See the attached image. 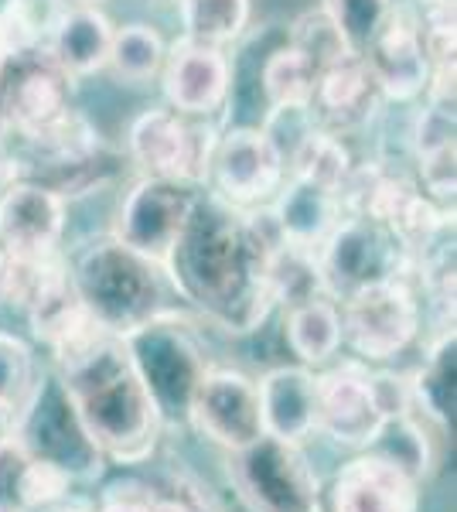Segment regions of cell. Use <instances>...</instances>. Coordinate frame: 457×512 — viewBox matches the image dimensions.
I'll return each instance as SVG.
<instances>
[{
    "label": "cell",
    "instance_id": "cell-1",
    "mask_svg": "<svg viewBox=\"0 0 457 512\" xmlns=\"http://www.w3.org/2000/svg\"><path fill=\"white\" fill-rule=\"evenodd\" d=\"M277 250L273 222H260L253 209L229 205L215 192H198L161 270L174 291L215 328L249 335L277 308Z\"/></svg>",
    "mask_w": 457,
    "mask_h": 512
},
{
    "label": "cell",
    "instance_id": "cell-2",
    "mask_svg": "<svg viewBox=\"0 0 457 512\" xmlns=\"http://www.w3.org/2000/svg\"><path fill=\"white\" fill-rule=\"evenodd\" d=\"M52 352V373L103 458L116 465H140L151 458L164 420L130 359L123 335L89 321Z\"/></svg>",
    "mask_w": 457,
    "mask_h": 512
},
{
    "label": "cell",
    "instance_id": "cell-3",
    "mask_svg": "<svg viewBox=\"0 0 457 512\" xmlns=\"http://www.w3.org/2000/svg\"><path fill=\"white\" fill-rule=\"evenodd\" d=\"M69 280L89 321L127 335L164 311V270L116 236L93 239L69 263Z\"/></svg>",
    "mask_w": 457,
    "mask_h": 512
},
{
    "label": "cell",
    "instance_id": "cell-4",
    "mask_svg": "<svg viewBox=\"0 0 457 512\" xmlns=\"http://www.w3.org/2000/svg\"><path fill=\"white\" fill-rule=\"evenodd\" d=\"M147 393H151L164 427L188 424V410L198 383L209 373V359L185 315L164 308L134 332L123 335Z\"/></svg>",
    "mask_w": 457,
    "mask_h": 512
},
{
    "label": "cell",
    "instance_id": "cell-5",
    "mask_svg": "<svg viewBox=\"0 0 457 512\" xmlns=\"http://www.w3.org/2000/svg\"><path fill=\"white\" fill-rule=\"evenodd\" d=\"M14 444L38 465L62 472L72 485L96 482L103 472V451L89 441L86 427L79 424L69 396L55 373L35 379L31 393L14 414Z\"/></svg>",
    "mask_w": 457,
    "mask_h": 512
},
{
    "label": "cell",
    "instance_id": "cell-6",
    "mask_svg": "<svg viewBox=\"0 0 457 512\" xmlns=\"http://www.w3.org/2000/svg\"><path fill=\"white\" fill-rule=\"evenodd\" d=\"M406 263L410 260L396 236L382 222L359 216V212H345L342 222L321 243V250L314 253L321 294H328L331 301H345L379 280L403 277Z\"/></svg>",
    "mask_w": 457,
    "mask_h": 512
},
{
    "label": "cell",
    "instance_id": "cell-7",
    "mask_svg": "<svg viewBox=\"0 0 457 512\" xmlns=\"http://www.w3.org/2000/svg\"><path fill=\"white\" fill-rule=\"evenodd\" d=\"M229 475L249 512H318V475L301 444L263 434L249 448L229 451Z\"/></svg>",
    "mask_w": 457,
    "mask_h": 512
},
{
    "label": "cell",
    "instance_id": "cell-8",
    "mask_svg": "<svg viewBox=\"0 0 457 512\" xmlns=\"http://www.w3.org/2000/svg\"><path fill=\"white\" fill-rule=\"evenodd\" d=\"M342 345L362 362L396 359L420 332V301L406 277L362 287L342 301Z\"/></svg>",
    "mask_w": 457,
    "mask_h": 512
},
{
    "label": "cell",
    "instance_id": "cell-9",
    "mask_svg": "<svg viewBox=\"0 0 457 512\" xmlns=\"http://www.w3.org/2000/svg\"><path fill=\"white\" fill-rule=\"evenodd\" d=\"M191 120L195 117H181L171 106H157L130 123V158L144 168V175L185 181L195 188L209 181L219 130Z\"/></svg>",
    "mask_w": 457,
    "mask_h": 512
},
{
    "label": "cell",
    "instance_id": "cell-10",
    "mask_svg": "<svg viewBox=\"0 0 457 512\" xmlns=\"http://www.w3.org/2000/svg\"><path fill=\"white\" fill-rule=\"evenodd\" d=\"M195 198H198L195 185L144 175L123 195L120 209H116L113 236L123 246H130V250H137L140 256L157 263V267H164L174 239H178V233L185 229V222L191 216Z\"/></svg>",
    "mask_w": 457,
    "mask_h": 512
},
{
    "label": "cell",
    "instance_id": "cell-11",
    "mask_svg": "<svg viewBox=\"0 0 457 512\" xmlns=\"http://www.w3.org/2000/svg\"><path fill=\"white\" fill-rule=\"evenodd\" d=\"M287 168L260 127H232L219 134L209 164L212 192L239 209H256L270 202L284 185Z\"/></svg>",
    "mask_w": 457,
    "mask_h": 512
},
{
    "label": "cell",
    "instance_id": "cell-12",
    "mask_svg": "<svg viewBox=\"0 0 457 512\" xmlns=\"http://www.w3.org/2000/svg\"><path fill=\"white\" fill-rule=\"evenodd\" d=\"M188 424L222 451H239L260 441L263 417L256 379L239 369H209L191 400Z\"/></svg>",
    "mask_w": 457,
    "mask_h": 512
},
{
    "label": "cell",
    "instance_id": "cell-13",
    "mask_svg": "<svg viewBox=\"0 0 457 512\" xmlns=\"http://www.w3.org/2000/svg\"><path fill=\"white\" fill-rule=\"evenodd\" d=\"M372 373L355 362L318 376V431L348 451H369L386 424Z\"/></svg>",
    "mask_w": 457,
    "mask_h": 512
},
{
    "label": "cell",
    "instance_id": "cell-14",
    "mask_svg": "<svg viewBox=\"0 0 457 512\" xmlns=\"http://www.w3.org/2000/svg\"><path fill=\"white\" fill-rule=\"evenodd\" d=\"M362 62L369 65V76L376 82L379 96L389 99V103H413V99H420L427 93L430 72H434L427 45H423L420 35V24L400 4L393 7L389 21L382 24V31L365 48Z\"/></svg>",
    "mask_w": 457,
    "mask_h": 512
},
{
    "label": "cell",
    "instance_id": "cell-15",
    "mask_svg": "<svg viewBox=\"0 0 457 512\" xmlns=\"http://www.w3.org/2000/svg\"><path fill=\"white\" fill-rule=\"evenodd\" d=\"M164 99L181 117H212L232 93V62L215 45L181 38L174 41L161 65Z\"/></svg>",
    "mask_w": 457,
    "mask_h": 512
},
{
    "label": "cell",
    "instance_id": "cell-16",
    "mask_svg": "<svg viewBox=\"0 0 457 512\" xmlns=\"http://www.w3.org/2000/svg\"><path fill=\"white\" fill-rule=\"evenodd\" d=\"M65 233V195L38 181H14L0 195V250L7 256H52Z\"/></svg>",
    "mask_w": 457,
    "mask_h": 512
},
{
    "label": "cell",
    "instance_id": "cell-17",
    "mask_svg": "<svg viewBox=\"0 0 457 512\" xmlns=\"http://www.w3.org/2000/svg\"><path fill=\"white\" fill-rule=\"evenodd\" d=\"M420 482L376 451H359L331 482V512H417Z\"/></svg>",
    "mask_w": 457,
    "mask_h": 512
},
{
    "label": "cell",
    "instance_id": "cell-18",
    "mask_svg": "<svg viewBox=\"0 0 457 512\" xmlns=\"http://www.w3.org/2000/svg\"><path fill=\"white\" fill-rule=\"evenodd\" d=\"M342 216V192L301 175H287L270 205V222L277 229L280 246L311 256L321 250V243L342 222Z\"/></svg>",
    "mask_w": 457,
    "mask_h": 512
},
{
    "label": "cell",
    "instance_id": "cell-19",
    "mask_svg": "<svg viewBox=\"0 0 457 512\" xmlns=\"http://www.w3.org/2000/svg\"><path fill=\"white\" fill-rule=\"evenodd\" d=\"M263 434L284 444H304L318 434V376L311 366H277L256 379Z\"/></svg>",
    "mask_w": 457,
    "mask_h": 512
},
{
    "label": "cell",
    "instance_id": "cell-20",
    "mask_svg": "<svg viewBox=\"0 0 457 512\" xmlns=\"http://www.w3.org/2000/svg\"><path fill=\"white\" fill-rule=\"evenodd\" d=\"M72 113V79L58 72L52 62H35L7 86L4 113L0 120L7 123L14 137L38 140L41 134L62 123Z\"/></svg>",
    "mask_w": 457,
    "mask_h": 512
},
{
    "label": "cell",
    "instance_id": "cell-21",
    "mask_svg": "<svg viewBox=\"0 0 457 512\" xmlns=\"http://www.w3.org/2000/svg\"><path fill=\"white\" fill-rule=\"evenodd\" d=\"M379 99L382 96L362 55H345V59L324 65L318 72L311 110L328 134H338V130L359 127V123L369 120L376 113Z\"/></svg>",
    "mask_w": 457,
    "mask_h": 512
},
{
    "label": "cell",
    "instance_id": "cell-22",
    "mask_svg": "<svg viewBox=\"0 0 457 512\" xmlns=\"http://www.w3.org/2000/svg\"><path fill=\"white\" fill-rule=\"evenodd\" d=\"M110 41H113V24L99 7H65L58 14V21L52 24L45 38V52L48 62L58 72H65L72 82L96 76L99 69H106L110 59Z\"/></svg>",
    "mask_w": 457,
    "mask_h": 512
},
{
    "label": "cell",
    "instance_id": "cell-23",
    "mask_svg": "<svg viewBox=\"0 0 457 512\" xmlns=\"http://www.w3.org/2000/svg\"><path fill=\"white\" fill-rule=\"evenodd\" d=\"M284 332L290 352L301 359V366H324L331 355L342 349V311L328 294H311L287 304Z\"/></svg>",
    "mask_w": 457,
    "mask_h": 512
},
{
    "label": "cell",
    "instance_id": "cell-24",
    "mask_svg": "<svg viewBox=\"0 0 457 512\" xmlns=\"http://www.w3.org/2000/svg\"><path fill=\"white\" fill-rule=\"evenodd\" d=\"M24 315H28L35 338H41L48 349H58L65 338H72L82 325H89V315L82 311L79 294L69 280V267H58L48 277V284L24 304Z\"/></svg>",
    "mask_w": 457,
    "mask_h": 512
},
{
    "label": "cell",
    "instance_id": "cell-25",
    "mask_svg": "<svg viewBox=\"0 0 457 512\" xmlns=\"http://www.w3.org/2000/svg\"><path fill=\"white\" fill-rule=\"evenodd\" d=\"M457 338L454 325L444 328V335L430 345L427 362L420 366V373L410 379V400L413 414L423 410V417H430L434 424H451L454 417V376H457Z\"/></svg>",
    "mask_w": 457,
    "mask_h": 512
},
{
    "label": "cell",
    "instance_id": "cell-26",
    "mask_svg": "<svg viewBox=\"0 0 457 512\" xmlns=\"http://www.w3.org/2000/svg\"><path fill=\"white\" fill-rule=\"evenodd\" d=\"M263 96L270 106H311L314 82H318V65H314L301 48L284 41L273 48L260 69Z\"/></svg>",
    "mask_w": 457,
    "mask_h": 512
},
{
    "label": "cell",
    "instance_id": "cell-27",
    "mask_svg": "<svg viewBox=\"0 0 457 512\" xmlns=\"http://www.w3.org/2000/svg\"><path fill=\"white\" fill-rule=\"evenodd\" d=\"M181 7V28L191 41L202 45H232L249 24V0H178Z\"/></svg>",
    "mask_w": 457,
    "mask_h": 512
},
{
    "label": "cell",
    "instance_id": "cell-28",
    "mask_svg": "<svg viewBox=\"0 0 457 512\" xmlns=\"http://www.w3.org/2000/svg\"><path fill=\"white\" fill-rule=\"evenodd\" d=\"M164 55H168V45L157 35V28L137 21V24L113 28L110 59H106V65H110L123 82H151L154 76H161Z\"/></svg>",
    "mask_w": 457,
    "mask_h": 512
},
{
    "label": "cell",
    "instance_id": "cell-29",
    "mask_svg": "<svg viewBox=\"0 0 457 512\" xmlns=\"http://www.w3.org/2000/svg\"><path fill=\"white\" fill-rule=\"evenodd\" d=\"M369 451L382 454L389 458L393 465H400L413 482L430 475L434 468V451H430V437L423 431V424L417 420V414H400V417H389L382 424V431L376 437Z\"/></svg>",
    "mask_w": 457,
    "mask_h": 512
},
{
    "label": "cell",
    "instance_id": "cell-30",
    "mask_svg": "<svg viewBox=\"0 0 457 512\" xmlns=\"http://www.w3.org/2000/svg\"><path fill=\"white\" fill-rule=\"evenodd\" d=\"M321 7H324V14L335 21L348 52L365 55V48L372 45V38L379 35L382 24L393 14L396 0H324Z\"/></svg>",
    "mask_w": 457,
    "mask_h": 512
},
{
    "label": "cell",
    "instance_id": "cell-31",
    "mask_svg": "<svg viewBox=\"0 0 457 512\" xmlns=\"http://www.w3.org/2000/svg\"><path fill=\"white\" fill-rule=\"evenodd\" d=\"M287 41L294 48H301L307 59L318 65V72L324 69V65H331V62H338V59H345V55H352V52H348V45L342 41V35H338L335 21L324 14V7H318V11H307L294 24H290Z\"/></svg>",
    "mask_w": 457,
    "mask_h": 512
},
{
    "label": "cell",
    "instance_id": "cell-32",
    "mask_svg": "<svg viewBox=\"0 0 457 512\" xmlns=\"http://www.w3.org/2000/svg\"><path fill=\"white\" fill-rule=\"evenodd\" d=\"M321 123L314 117L311 106H270L267 117H263L260 130L263 137L273 144V151L280 154L284 168H290V161L297 158V151L307 144V137L318 130Z\"/></svg>",
    "mask_w": 457,
    "mask_h": 512
},
{
    "label": "cell",
    "instance_id": "cell-33",
    "mask_svg": "<svg viewBox=\"0 0 457 512\" xmlns=\"http://www.w3.org/2000/svg\"><path fill=\"white\" fill-rule=\"evenodd\" d=\"M35 355H31V345L24 338L0 332V403L18 414V407L24 403V396L35 386Z\"/></svg>",
    "mask_w": 457,
    "mask_h": 512
},
{
    "label": "cell",
    "instance_id": "cell-34",
    "mask_svg": "<svg viewBox=\"0 0 457 512\" xmlns=\"http://www.w3.org/2000/svg\"><path fill=\"white\" fill-rule=\"evenodd\" d=\"M403 7L420 24L430 65L454 62V0H406Z\"/></svg>",
    "mask_w": 457,
    "mask_h": 512
},
{
    "label": "cell",
    "instance_id": "cell-35",
    "mask_svg": "<svg viewBox=\"0 0 457 512\" xmlns=\"http://www.w3.org/2000/svg\"><path fill=\"white\" fill-rule=\"evenodd\" d=\"M0 512H31V458L18 444H0Z\"/></svg>",
    "mask_w": 457,
    "mask_h": 512
},
{
    "label": "cell",
    "instance_id": "cell-36",
    "mask_svg": "<svg viewBox=\"0 0 457 512\" xmlns=\"http://www.w3.org/2000/svg\"><path fill=\"white\" fill-rule=\"evenodd\" d=\"M151 499H154V489L134 482V478H123V482H113L110 489L103 492V502H99L96 512H147Z\"/></svg>",
    "mask_w": 457,
    "mask_h": 512
},
{
    "label": "cell",
    "instance_id": "cell-37",
    "mask_svg": "<svg viewBox=\"0 0 457 512\" xmlns=\"http://www.w3.org/2000/svg\"><path fill=\"white\" fill-rule=\"evenodd\" d=\"M21 158L18 151H14V140H11V130H7V123L0 120V195L7 192V188L14 185V181H21Z\"/></svg>",
    "mask_w": 457,
    "mask_h": 512
},
{
    "label": "cell",
    "instance_id": "cell-38",
    "mask_svg": "<svg viewBox=\"0 0 457 512\" xmlns=\"http://www.w3.org/2000/svg\"><path fill=\"white\" fill-rule=\"evenodd\" d=\"M11 434H14V410L7 403H0V444L11 441Z\"/></svg>",
    "mask_w": 457,
    "mask_h": 512
},
{
    "label": "cell",
    "instance_id": "cell-39",
    "mask_svg": "<svg viewBox=\"0 0 457 512\" xmlns=\"http://www.w3.org/2000/svg\"><path fill=\"white\" fill-rule=\"evenodd\" d=\"M147 512H188L181 502H174V499H151V506H147Z\"/></svg>",
    "mask_w": 457,
    "mask_h": 512
},
{
    "label": "cell",
    "instance_id": "cell-40",
    "mask_svg": "<svg viewBox=\"0 0 457 512\" xmlns=\"http://www.w3.org/2000/svg\"><path fill=\"white\" fill-rule=\"evenodd\" d=\"M7 65H11V55H7V48H4V41H0V79H4V72H7Z\"/></svg>",
    "mask_w": 457,
    "mask_h": 512
},
{
    "label": "cell",
    "instance_id": "cell-41",
    "mask_svg": "<svg viewBox=\"0 0 457 512\" xmlns=\"http://www.w3.org/2000/svg\"><path fill=\"white\" fill-rule=\"evenodd\" d=\"M76 4H86V7H99L103 0H76Z\"/></svg>",
    "mask_w": 457,
    "mask_h": 512
}]
</instances>
